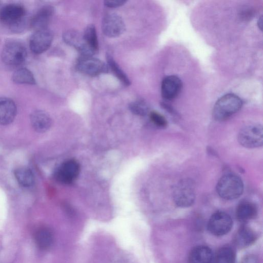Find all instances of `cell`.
<instances>
[{"mask_svg": "<svg viewBox=\"0 0 263 263\" xmlns=\"http://www.w3.org/2000/svg\"><path fill=\"white\" fill-rule=\"evenodd\" d=\"M242 106V101L238 96L233 93L226 94L215 103L213 117L217 121L225 120L238 112Z\"/></svg>", "mask_w": 263, "mask_h": 263, "instance_id": "cell-1", "label": "cell"}, {"mask_svg": "<svg viewBox=\"0 0 263 263\" xmlns=\"http://www.w3.org/2000/svg\"><path fill=\"white\" fill-rule=\"evenodd\" d=\"M216 191L221 198L226 200L237 199L243 193V181L237 175L226 174L221 177L217 182Z\"/></svg>", "mask_w": 263, "mask_h": 263, "instance_id": "cell-2", "label": "cell"}, {"mask_svg": "<svg viewBox=\"0 0 263 263\" xmlns=\"http://www.w3.org/2000/svg\"><path fill=\"white\" fill-rule=\"evenodd\" d=\"M238 141L249 148L259 147L263 143V130L259 124H250L242 127L238 134Z\"/></svg>", "mask_w": 263, "mask_h": 263, "instance_id": "cell-3", "label": "cell"}, {"mask_svg": "<svg viewBox=\"0 0 263 263\" xmlns=\"http://www.w3.org/2000/svg\"><path fill=\"white\" fill-rule=\"evenodd\" d=\"M173 198L175 203L179 207L191 206L196 198L195 186L192 180L184 179L179 182L174 187Z\"/></svg>", "mask_w": 263, "mask_h": 263, "instance_id": "cell-4", "label": "cell"}, {"mask_svg": "<svg viewBox=\"0 0 263 263\" xmlns=\"http://www.w3.org/2000/svg\"><path fill=\"white\" fill-rule=\"evenodd\" d=\"M27 53L26 49L23 45L18 42H12L7 43L4 46L1 57L5 64L16 66L25 61Z\"/></svg>", "mask_w": 263, "mask_h": 263, "instance_id": "cell-5", "label": "cell"}, {"mask_svg": "<svg viewBox=\"0 0 263 263\" xmlns=\"http://www.w3.org/2000/svg\"><path fill=\"white\" fill-rule=\"evenodd\" d=\"M26 15L25 8L17 4H9L0 9V22L9 27H16L23 21Z\"/></svg>", "mask_w": 263, "mask_h": 263, "instance_id": "cell-6", "label": "cell"}, {"mask_svg": "<svg viewBox=\"0 0 263 263\" xmlns=\"http://www.w3.org/2000/svg\"><path fill=\"white\" fill-rule=\"evenodd\" d=\"M233 226L231 217L227 213L217 211L210 218L208 229L213 235L221 236L228 233Z\"/></svg>", "mask_w": 263, "mask_h": 263, "instance_id": "cell-7", "label": "cell"}, {"mask_svg": "<svg viewBox=\"0 0 263 263\" xmlns=\"http://www.w3.org/2000/svg\"><path fill=\"white\" fill-rule=\"evenodd\" d=\"M52 40V33L48 28L36 30L30 39V50L36 54L42 53L49 48Z\"/></svg>", "mask_w": 263, "mask_h": 263, "instance_id": "cell-8", "label": "cell"}, {"mask_svg": "<svg viewBox=\"0 0 263 263\" xmlns=\"http://www.w3.org/2000/svg\"><path fill=\"white\" fill-rule=\"evenodd\" d=\"M77 68L89 76H96L108 71L107 66L103 61L92 56H82L78 62Z\"/></svg>", "mask_w": 263, "mask_h": 263, "instance_id": "cell-9", "label": "cell"}, {"mask_svg": "<svg viewBox=\"0 0 263 263\" xmlns=\"http://www.w3.org/2000/svg\"><path fill=\"white\" fill-rule=\"evenodd\" d=\"M64 42L78 50L82 56H92L96 52L86 42L83 34L73 30H67L63 35Z\"/></svg>", "mask_w": 263, "mask_h": 263, "instance_id": "cell-10", "label": "cell"}, {"mask_svg": "<svg viewBox=\"0 0 263 263\" xmlns=\"http://www.w3.org/2000/svg\"><path fill=\"white\" fill-rule=\"evenodd\" d=\"M102 29L105 35L115 37L120 35L124 32L125 25L122 18L119 15L116 13H109L103 18Z\"/></svg>", "mask_w": 263, "mask_h": 263, "instance_id": "cell-11", "label": "cell"}, {"mask_svg": "<svg viewBox=\"0 0 263 263\" xmlns=\"http://www.w3.org/2000/svg\"><path fill=\"white\" fill-rule=\"evenodd\" d=\"M80 171L79 163L74 160H69L59 167L54 176L59 182L68 184L71 183L77 178Z\"/></svg>", "mask_w": 263, "mask_h": 263, "instance_id": "cell-12", "label": "cell"}, {"mask_svg": "<svg viewBox=\"0 0 263 263\" xmlns=\"http://www.w3.org/2000/svg\"><path fill=\"white\" fill-rule=\"evenodd\" d=\"M182 83L179 77L171 75L165 77L161 84V95L166 100L176 98L181 91Z\"/></svg>", "mask_w": 263, "mask_h": 263, "instance_id": "cell-13", "label": "cell"}, {"mask_svg": "<svg viewBox=\"0 0 263 263\" xmlns=\"http://www.w3.org/2000/svg\"><path fill=\"white\" fill-rule=\"evenodd\" d=\"M17 108L15 102L8 98H0V124H9L14 120Z\"/></svg>", "mask_w": 263, "mask_h": 263, "instance_id": "cell-14", "label": "cell"}, {"mask_svg": "<svg viewBox=\"0 0 263 263\" xmlns=\"http://www.w3.org/2000/svg\"><path fill=\"white\" fill-rule=\"evenodd\" d=\"M53 13L54 9L51 6H45L42 7L31 20V27L35 31L47 28Z\"/></svg>", "mask_w": 263, "mask_h": 263, "instance_id": "cell-15", "label": "cell"}, {"mask_svg": "<svg viewBox=\"0 0 263 263\" xmlns=\"http://www.w3.org/2000/svg\"><path fill=\"white\" fill-rule=\"evenodd\" d=\"M30 122L34 130L38 133H44L48 130L52 122L49 115L41 110L34 111L31 114Z\"/></svg>", "mask_w": 263, "mask_h": 263, "instance_id": "cell-16", "label": "cell"}, {"mask_svg": "<svg viewBox=\"0 0 263 263\" xmlns=\"http://www.w3.org/2000/svg\"><path fill=\"white\" fill-rule=\"evenodd\" d=\"M214 255L212 250L206 246L194 248L189 256V263H212Z\"/></svg>", "mask_w": 263, "mask_h": 263, "instance_id": "cell-17", "label": "cell"}, {"mask_svg": "<svg viewBox=\"0 0 263 263\" xmlns=\"http://www.w3.org/2000/svg\"><path fill=\"white\" fill-rule=\"evenodd\" d=\"M257 238L255 232L251 228L243 226L238 230L234 237L235 244L240 248L252 245Z\"/></svg>", "mask_w": 263, "mask_h": 263, "instance_id": "cell-18", "label": "cell"}, {"mask_svg": "<svg viewBox=\"0 0 263 263\" xmlns=\"http://www.w3.org/2000/svg\"><path fill=\"white\" fill-rule=\"evenodd\" d=\"M257 214V207L254 203L249 201H243L239 204L236 211L237 219L242 223L254 219Z\"/></svg>", "mask_w": 263, "mask_h": 263, "instance_id": "cell-19", "label": "cell"}, {"mask_svg": "<svg viewBox=\"0 0 263 263\" xmlns=\"http://www.w3.org/2000/svg\"><path fill=\"white\" fill-rule=\"evenodd\" d=\"M34 239L37 247L42 250L49 249L53 242L52 232L47 228L39 229L35 234Z\"/></svg>", "mask_w": 263, "mask_h": 263, "instance_id": "cell-20", "label": "cell"}, {"mask_svg": "<svg viewBox=\"0 0 263 263\" xmlns=\"http://www.w3.org/2000/svg\"><path fill=\"white\" fill-rule=\"evenodd\" d=\"M17 182L24 187H30L34 183V177L31 170L27 167H20L14 171Z\"/></svg>", "mask_w": 263, "mask_h": 263, "instance_id": "cell-21", "label": "cell"}, {"mask_svg": "<svg viewBox=\"0 0 263 263\" xmlns=\"http://www.w3.org/2000/svg\"><path fill=\"white\" fill-rule=\"evenodd\" d=\"M235 252L231 246H226L220 248L214 256V263H235Z\"/></svg>", "mask_w": 263, "mask_h": 263, "instance_id": "cell-22", "label": "cell"}, {"mask_svg": "<svg viewBox=\"0 0 263 263\" xmlns=\"http://www.w3.org/2000/svg\"><path fill=\"white\" fill-rule=\"evenodd\" d=\"M13 81L17 84H35V78L32 73L26 68H20L12 74Z\"/></svg>", "mask_w": 263, "mask_h": 263, "instance_id": "cell-23", "label": "cell"}, {"mask_svg": "<svg viewBox=\"0 0 263 263\" xmlns=\"http://www.w3.org/2000/svg\"><path fill=\"white\" fill-rule=\"evenodd\" d=\"M106 59L109 68L118 79L126 86L130 85V81L125 73L116 63L113 57L109 54L106 55Z\"/></svg>", "mask_w": 263, "mask_h": 263, "instance_id": "cell-24", "label": "cell"}, {"mask_svg": "<svg viewBox=\"0 0 263 263\" xmlns=\"http://www.w3.org/2000/svg\"><path fill=\"white\" fill-rule=\"evenodd\" d=\"M83 35L88 45L97 53L99 44L95 26L92 24L88 25L85 29Z\"/></svg>", "mask_w": 263, "mask_h": 263, "instance_id": "cell-25", "label": "cell"}, {"mask_svg": "<svg viewBox=\"0 0 263 263\" xmlns=\"http://www.w3.org/2000/svg\"><path fill=\"white\" fill-rule=\"evenodd\" d=\"M129 107L132 112L139 116H144L149 110L148 104L143 100H137L132 102Z\"/></svg>", "mask_w": 263, "mask_h": 263, "instance_id": "cell-26", "label": "cell"}, {"mask_svg": "<svg viewBox=\"0 0 263 263\" xmlns=\"http://www.w3.org/2000/svg\"><path fill=\"white\" fill-rule=\"evenodd\" d=\"M150 119L152 122L156 126L160 127H165L167 125V122L163 116L157 111H152L150 113Z\"/></svg>", "mask_w": 263, "mask_h": 263, "instance_id": "cell-27", "label": "cell"}, {"mask_svg": "<svg viewBox=\"0 0 263 263\" xmlns=\"http://www.w3.org/2000/svg\"><path fill=\"white\" fill-rule=\"evenodd\" d=\"M126 2L124 0L105 1L104 2V4L107 7L116 8L124 5Z\"/></svg>", "mask_w": 263, "mask_h": 263, "instance_id": "cell-28", "label": "cell"}, {"mask_svg": "<svg viewBox=\"0 0 263 263\" xmlns=\"http://www.w3.org/2000/svg\"><path fill=\"white\" fill-rule=\"evenodd\" d=\"M257 24H258V28L260 29V30H262V16H261L258 20V22H257Z\"/></svg>", "mask_w": 263, "mask_h": 263, "instance_id": "cell-29", "label": "cell"}]
</instances>
